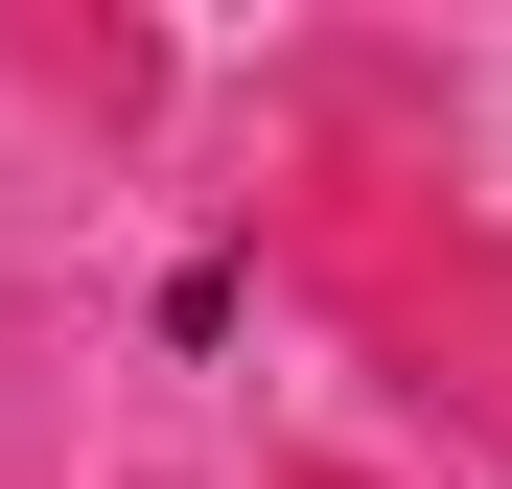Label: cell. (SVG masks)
Instances as JSON below:
<instances>
[]
</instances>
